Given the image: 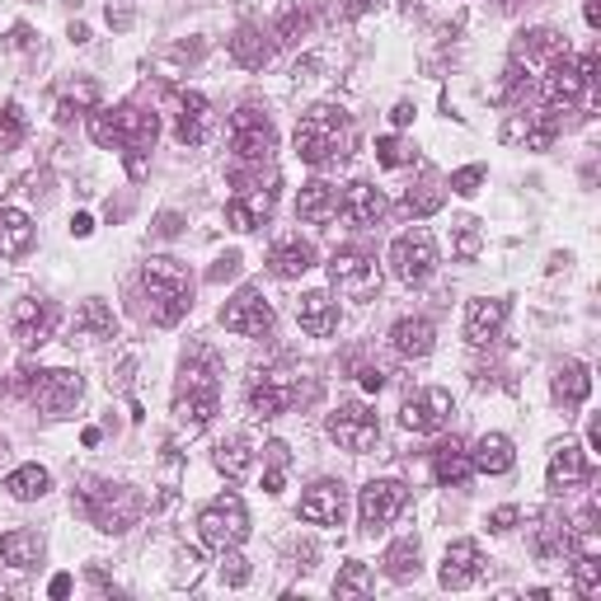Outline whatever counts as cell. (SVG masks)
<instances>
[{"label":"cell","mask_w":601,"mask_h":601,"mask_svg":"<svg viewBox=\"0 0 601 601\" xmlns=\"http://www.w3.org/2000/svg\"><path fill=\"white\" fill-rule=\"evenodd\" d=\"M292 146L310 169L339 165V161H347V151H353V122H347L339 104H315L310 114L296 122Z\"/></svg>","instance_id":"obj_1"},{"label":"cell","mask_w":601,"mask_h":601,"mask_svg":"<svg viewBox=\"0 0 601 601\" xmlns=\"http://www.w3.org/2000/svg\"><path fill=\"white\" fill-rule=\"evenodd\" d=\"M141 287H146L151 300V315L161 325H179L188 306H193V278L179 259H146L141 268Z\"/></svg>","instance_id":"obj_2"},{"label":"cell","mask_w":601,"mask_h":601,"mask_svg":"<svg viewBox=\"0 0 601 601\" xmlns=\"http://www.w3.org/2000/svg\"><path fill=\"white\" fill-rule=\"evenodd\" d=\"M90 132L104 151H151L155 137H161V122H155V114H146V108L122 104V108H108V114H94Z\"/></svg>","instance_id":"obj_3"},{"label":"cell","mask_w":601,"mask_h":601,"mask_svg":"<svg viewBox=\"0 0 601 601\" xmlns=\"http://www.w3.org/2000/svg\"><path fill=\"white\" fill-rule=\"evenodd\" d=\"M198 535H202V545L221 550V555H226V550H240L245 535H249V512H245L240 494L212 498L208 508L198 512Z\"/></svg>","instance_id":"obj_4"},{"label":"cell","mask_w":601,"mask_h":601,"mask_svg":"<svg viewBox=\"0 0 601 601\" xmlns=\"http://www.w3.org/2000/svg\"><path fill=\"white\" fill-rule=\"evenodd\" d=\"M221 409V390H216V376L208 367H184L179 376V394H174V419L184 423L188 433L208 428Z\"/></svg>","instance_id":"obj_5"},{"label":"cell","mask_w":601,"mask_h":601,"mask_svg":"<svg viewBox=\"0 0 601 601\" xmlns=\"http://www.w3.org/2000/svg\"><path fill=\"white\" fill-rule=\"evenodd\" d=\"M592 71H597V52H582V57L559 52V57L545 67V81H541L545 108H564V114H568V108L582 99V90L592 85Z\"/></svg>","instance_id":"obj_6"},{"label":"cell","mask_w":601,"mask_h":601,"mask_svg":"<svg viewBox=\"0 0 601 601\" xmlns=\"http://www.w3.org/2000/svg\"><path fill=\"white\" fill-rule=\"evenodd\" d=\"M231 151L240 155V161H249V165L273 161L278 132H273V118H268L259 104H240L231 114Z\"/></svg>","instance_id":"obj_7"},{"label":"cell","mask_w":601,"mask_h":601,"mask_svg":"<svg viewBox=\"0 0 601 601\" xmlns=\"http://www.w3.org/2000/svg\"><path fill=\"white\" fill-rule=\"evenodd\" d=\"M390 268H394V278H400V282H409V287H423V282L437 273V245H433V235L423 231V226L394 235Z\"/></svg>","instance_id":"obj_8"},{"label":"cell","mask_w":601,"mask_h":601,"mask_svg":"<svg viewBox=\"0 0 601 601\" xmlns=\"http://www.w3.org/2000/svg\"><path fill=\"white\" fill-rule=\"evenodd\" d=\"M20 390L34 400L43 414H67V409L81 400V376L75 372H20Z\"/></svg>","instance_id":"obj_9"},{"label":"cell","mask_w":601,"mask_h":601,"mask_svg":"<svg viewBox=\"0 0 601 601\" xmlns=\"http://www.w3.org/2000/svg\"><path fill=\"white\" fill-rule=\"evenodd\" d=\"M329 282H334L347 300H372L381 292V263L367 259L362 249H339V255L329 259Z\"/></svg>","instance_id":"obj_10"},{"label":"cell","mask_w":601,"mask_h":601,"mask_svg":"<svg viewBox=\"0 0 601 601\" xmlns=\"http://www.w3.org/2000/svg\"><path fill=\"white\" fill-rule=\"evenodd\" d=\"M296 372L287 367H273V372H255L249 376V390H245V400H249V414H259V419H278V414H287L292 400H296Z\"/></svg>","instance_id":"obj_11"},{"label":"cell","mask_w":601,"mask_h":601,"mask_svg":"<svg viewBox=\"0 0 601 601\" xmlns=\"http://www.w3.org/2000/svg\"><path fill=\"white\" fill-rule=\"evenodd\" d=\"M329 437L339 441L343 451H372L376 441H381V419L372 414L367 404H339L334 414H329Z\"/></svg>","instance_id":"obj_12"},{"label":"cell","mask_w":601,"mask_h":601,"mask_svg":"<svg viewBox=\"0 0 601 601\" xmlns=\"http://www.w3.org/2000/svg\"><path fill=\"white\" fill-rule=\"evenodd\" d=\"M404 508H409V488L400 480H372L357 494V517H362V527H367V531L390 527Z\"/></svg>","instance_id":"obj_13"},{"label":"cell","mask_w":601,"mask_h":601,"mask_svg":"<svg viewBox=\"0 0 601 601\" xmlns=\"http://www.w3.org/2000/svg\"><path fill=\"white\" fill-rule=\"evenodd\" d=\"M447 419H451V394L441 386L414 390L404 400V409H400V428L404 433H437V428H447Z\"/></svg>","instance_id":"obj_14"},{"label":"cell","mask_w":601,"mask_h":601,"mask_svg":"<svg viewBox=\"0 0 601 601\" xmlns=\"http://www.w3.org/2000/svg\"><path fill=\"white\" fill-rule=\"evenodd\" d=\"M278 208V184H245L226 202V221L235 231H259Z\"/></svg>","instance_id":"obj_15"},{"label":"cell","mask_w":601,"mask_h":601,"mask_svg":"<svg viewBox=\"0 0 601 601\" xmlns=\"http://www.w3.org/2000/svg\"><path fill=\"white\" fill-rule=\"evenodd\" d=\"M221 325H226L231 334L263 339V334H273V306H268V300H263L255 287H245L226 310H221Z\"/></svg>","instance_id":"obj_16"},{"label":"cell","mask_w":601,"mask_h":601,"mask_svg":"<svg viewBox=\"0 0 601 601\" xmlns=\"http://www.w3.org/2000/svg\"><path fill=\"white\" fill-rule=\"evenodd\" d=\"M90 517L99 531H128L141 517V498L132 488H94L90 494Z\"/></svg>","instance_id":"obj_17"},{"label":"cell","mask_w":601,"mask_h":601,"mask_svg":"<svg viewBox=\"0 0 601 601\" xmlns=\"http://www.w3.org/2000/svg\"><path fill=\"white\" fill-rule=\"evenodd\" d=\"M300 517L315 521V527H343L347 517V488L339 480H320L306 488V498H300Z\"/></svg>","instance_id":"obj_18"},{"label":"cell","mask_w":601,"mask_h":601,"mask_svg":"<svg viewBox=\"0 0 601 601\" xmlns=\"http://www.w3.org/2000/svg\"><path fill=\"white\" fill-rule=\"evenodd\" d=\"M480 574H484V555H480V545H474V541H451V545H447V555H441V568H437L441 588L461 592V588H470V582L480 578Z\"/></svg>","instance_id":"obj_19"},{"label":"cell","mask_w":601,"mask_h":601,"mask_svg":"<svg viewBox=\"0 0 601 601\" xmlns=\"http://www.w3.org/2000/svg\"><path fill=\"white\" fill-rule=\"evenodd\" d=\"M588 480H592L588 451L574 447V441H559V447L550 451V488H555V494H568V488H582Z\"/></svg>","instance_id":"obj_20"},{"label":"cell","mask_w":601,"mask_h":601,"mask_svg":"<svg viewBox=\"0 0 601 601\" xmlns=\"http://www.w3.org/2000/svg\"><path fill=\"white\" fill-rule=\"evenodd\" d=\"M52 329H57L52 300H20V306H14V339H20L24 347H43L47 339H52Z\"/></svg>","instance_id":"obj_21"},{"label":"cell","mask_w":601,"mask_h":601,"mask_svg":"<svg viewBox=\"0 0 601 601\" xmlns=\"http://www.w3.org/2000/svg\"><path fill=\"white\" fill-rule=\"evenodd\" d=\"M503 320H508V300H498V296L470 300V306H466V339H470L474 347L494 343L498 329H503Z\"/></svg>","instance_id":"obj_22"},{"label":"cell","mask_w":601,"mask_h":601,"mask_svg":"<svg viewBox=\"0 0 601 601\" xmlns=\"http://www.w3.org/2000/svg\"><path fill=\"white\" fill-rule=\"evenodd\" d=\"M339 212H343L347 221H353V226H376V221L386 216V198H381V188H376V184L357 179V184H347V188H343Z\"/></svg>","instance_id":"obj_23"},{"label":"cell","mask_w":601,"mask_h":601,"mask_svg":"<svg viewBox=\"0 0 601 601\" xmlns=\"http://www.w3.org/2000/svg\"><path fill=\"white\" fill-rule=\"evenodd\" d=\"M296 320L310 339H329L339 329V300L329 292H306L296 300Z\"/></svg>","instance_id":"obj_24"},{"label":"cell","mask_w":601,"mask_h":601,"mask_svg":"<svg viewBox=\"0 0 601 601\" xmlns=\"http://www.w3.org/2000/svg\"><path fill=\"white\" fill-rule=\"evenodd\" d=\"M296 216L310 221V226H329V221L339 216V188L325 184V179L300 184V193H296Z\"/></svg>","instance_id":"obj_25"},{"label":"cell","mask_w":601,"mask_h":601,"mask_svg":"<svg viewBox=\"0 0 601 601\" xmlns=\"http://www.w3.org/2000/svg\"><path fill=\"white\" fill-rule=\"evenodd\" d=\"M508 141H527V151H550L559 137V108H541V114L521 118V122H508Z\"/></svg>","instance_id":"obj_26"},{"label":"cell","mask_w":601,"mask_h":601,"mask_svg":"<svg viewBox=\"0 0 601 601\" xmlns=\"http://www.w3.org/2000/svg\"><path fill=\"white\" fill-rule=\"evenodd\" d=\"M315 268V245L300 240V235H292V240H278L273 255H268V273L273 278H300Z\"/></svg>","instance_id":"obj_27"},{"label":"cell","mask_w":601,"mask_h":601,"mask_svg":"<svg viewBox=\"0 0 601 601\" xmlns=\"http://www.w3.org/2000/svg\"><path fill=\"white\" fill-rule=\"evenodd\" d=\"M390 343H394V353L400 357H428L437 334H433V325L423 320V315H404V320H394Z\"/></svg>","instance_id":"obj_28"},{"label":"cell","mask_w":601,"mask_h":601,"mask_svg":"<svg viewBox=\"0 0 601 601\" xmlns=\"http://www.w3.org/2000/svg\"><path fill=\"white\" fill-rule=\"evenodd\" d=\"M34 249V221L20 208H0V259H20Z\"/></svg>","instance_id":"obj_29"},{"label":"cell","mask_w":601,"mask_h":601,"mask_svg":"<svg viewBox=\"0 0 601 601\" xmlns=\"http://www.w3.org/2000/svg\"><path fill=\"white\" fill-rule=\"evenodd\" d=\"M512 461H517L512 441L503 433H484L480 441H474V451H470V470H480V474H508Z\"/></svg>","instance_id":"obj_30"},{"label":"cell","mask_w":601,"mask_h":601,"mask_svg":"<svg viewBox=\"0 0 601 601\" xmlns=\"http://www.w3.org/2000/svg\"><path fill=\"white\" fill-rule=\"evenodd\" d=\"M433 480L441 488H461L470 480V451L461 447V441H441V447L433 451Z\"/></svg>","instance_id":"obj_31"},{"label":"cell","mask_w":601,"mask_h":601,"mask_svg":"<svg viewBox=\"0 0 601 601\" xmlns=\"http://www.w3.org/2000/svg\"><path fill=\"white\" fill-rule=\"evenodd\" d=\"M71 334L85 339V343H99V339L118 334V320H114V310H108L104 300H85V306L75 310V320H71Z\"/></svg>","instance_id":"obj_32"},{"label":"cell","mask_w":601,"mask_h":601,"mask_svg":"<svg viewBox=\"0 0 601 601\" xmlns=\"http://www.w3.org/2000/svg\"><path fill=\"white\" fill-rule=\"evenodd\" d=\"M179 141L184 146H202V137H208V99H202L198 90H188L179 99Z\"/></svg>","instance_id":"obj_33"},{"label":"cell","mask_w":601,"mask_h":601,"mask_svg":"<svg viewBox=\"0 0 601 601\" xmlns=\"http://www.w3.org/2000/svg\"><path fill=\"white\" fill-rule=\"evenodd\" d=\"M0 559L10 568H34L43 559V535L38 531H5L0 535Z\"/></svg>","instance_id":"obj_34"},{"label":"cell","mask_w":601,"mask_h":601,"mask_svg":"<svg viewBox=\"0 0 601 601\" xmlns=\"http://www.w3.org/2000/svg\"><path fill=\"white\" fill-rule=\"evenodd\" d=\"M555 400L559 404H582L588 400V390H592V372H588V362H564V367L555 372Z\"/></svg>","instance_id":"obj_35"},{"label":"cell","mask_w":601,"mask_h":601,"mask_svg":"<svg viewBox=\"0 0 601 601\" xmlns=\"http://www.w3.org/2000/svg\"><path fill=\"white\" fill-rule=\"evenodd\" d=\"M47 488H52V474H47L43 466H20V470H10V480H5V494L20 498V503L43 498Z\"/></svg>","instance_id":"obj_36"},{"label":"cell","mask_w":601,"mask_h":601,"mask_svg":"<svg viewBox=\"0 0 601 601\" xmlns=\"http://www.w3.org/2000/svg\"><path fill=\"white\" fill-rule=\"evenodd\" d=\"M386 574L394 578V582H409V578H419V541L414 535H404V541H394L390 550H386Z\"/></svg>","instance_id":"obj_37"},{"label":"cell","mask_w":601,"mask_h":601,"mask_svg":"<svg viewBox=\"0 0 601 601\" xmlns=\"http://www.w3.org/2000/svg\"><path fill=\"white\" fill-rule=\"evenodd\" d=\"M231 57L240 61V67H263V61L273 57V47L263 43L259 28H240V34L231 38Z\"/></svg>","instance_id":"obj_38"},{"label":"cell","mask_w":601,"mask_h":601,"mask_svg":"<svg viewBox=\"0 0 601 601\" xmlns=\"http://www.w3.org/2000/svg\"><path fill=\"white\" fill-rule=\"evenodd\" d=\"M249 456H255V451H249V441L231 437V441H221V447H216V470L226 474V480H240V474L249 470Z\"/></svg>","instance_id":"obj_39"},{"label":"cell","mask_w":601,"mask_h":601,"mask_svg":"<svg viewBox=\"0 0 601 601\" xmlns=\"http://www.w3.org/2000/svg\"><path fill=\"white\" fill-rule=\"evenodd\" d=\"M480 249H484V231H480V221L466 216V221H456V240H451V255L470 263V259H480Z\"/></svg>","instance_id":"obj_40"},{"label":"cell","mask_w":601,"mask_h":601,"mask_svg":"<svg viewBox=\"0 0 601 601\" xmlns=\"http://www.w3.org/2000/svg\"><path fill=\"white\" fill-rule=\"evenodd\" d=\"M94 104H99V85H94V81H81V85L67 94V99L57 104V122H71L75 114H90Z\"/></svg>","instance_id":"obj_41"},{"label":"cell","mask_w":601,"mask_h":601,"mask_svg":"<svg viewBox=\"0 0 601 601\" xmlns=\"http://www.w3.org/2000/svg\"><path fill=\"white\" fill-rule=\"evenodd\" d=\"M535 555H545V559L568 555V527H559V517L541 521V531H535Z\"/></svg>","instance_id":"obj_42"},{"label":"cell","mask_w":601,"mask_h":601,"mask_svg":"<svg viewBox=\"0 0 601 601\" xmlns=\"http://www.w3.org/2000/svg\"><path fill=\"white\" fill-rule=\"evenodd\" d=\"M574 588H578V597H597L601 592V559L597 555H574Z\"/></svg>","instance_id":"obj_43"},{"label":"cell","mask_w":601,"mask_h":601,"mask_svg":"<svg viewBox=\"0 0 601 601\" xmlns=\"http://www.w3.org/2000/svg\"><path fill=\"white\" fill-rule=\"evenodd\" d=\"M372 592V568L367 564H343V574L334 578V597H367Z\"/></svg>","instance_id":"obj_44"},{"label":"cell","mask_w":601,"mask_h":601,"mask_svg":"<svg viewBox=\"0 0 601 601\" xmlns=\"http://www.w3.org/2000/svg\"><path fill=\"white\" fill-rule=\"evenodd\" d=\"M400 208H404V216H433V212L441 208V188H433V184H419V188H409Z\"/></svg>","instance_id":"obj_45"},{"label":"cell","mask_w":601,"mask_h":601,"mask_svg":"<svg viewBox=\"0 0 601 601\" xmlns=\"http://www.w3.org/2000/svg\"><path fill=\"white\" fill-rule=\"evenodd\" d=\"M376 161H381L386 169H400V165L414 161V151H409L400 137H381V141H376Z\"/></svg>","instance_id":"obj_46"},{"label":"cell","mask_w":601,"mask_h":601,"mask_svg":"<svg viewBox=\"0 0 601 601\" xmlns=\"http://www.w3.org/2000/svg\"><path fill=\"white\" fill-rule=\"evenodd\" d=\"M24 141V114L20 104H5L0 108V146H20Z\"/></svg>","instance_id":"obj_47"},{"label":"cell","mask_w":601,"mask_h":601,"mask_svg":"<svg viewBox=\"0 0 601 601\" xmlns=\"http://www.w3.org/2000/svg\"><path fill=\"white\" fill-rule=\"evenodd\" d=\"M480 184H484V165H466V169L451 174V193H461V198H474Z\"/></svg>","instance_id":"obj_48"},{"label":"cell","mask_w":601,"mask_h":601,"mask_svg":"<svg viewBox=\"0 0 601 601\" xmlns=\"http://www.w3.org/2000/svg\"><path fill=\"white\" fill-rule=\"evenodd\" d=\"M221 578H226L231 588H245V582H249V564H245L240 555H231V550H226V559H221Z\"/></svg>","instance_id":"obj_49"},{"label":"cell","mask_w":601,"mask_h":601,"mask_svg":"<svg viewBox=\"0 0 601 601\" xmlns=\"http://www.w3.org/2000/svg\"><path fill=\"white\" fill-rule=\"evenodd\" d=\"M517 527V508H494V512H488V531H512Z\"/></svg>","instance_id":"obj_50"},{"label":"cell","mask_w":601,"mask_h":601,"mask_svg":"<svg viewBox=\"0 0 601 601\" xmlns=\"http://www.w3.org/2000/svg\"><path fill=\"white\" fill-rule=\"evenodd\" d=\"M357 381H362V390H372V394H376V390H386V372H381V367H362V372H357Z\"/></svg>","instance_id":"obj_51"},{"label":"cell","mask_w":601,"mask_h":601,"mask_svg":"<svg viewBox=\"0 0 601 601\" xmlns=\"http://www.w3.org/2000/svg\"><path fill=\"white\" fill-rule=\"evenodd\" d=\"M282 484H287V470H282V461H273V470L263 474V488L268 494H282Z\"/></svg>","instance_id":"obj_52"},{"label":"cell","mask_w":601,"mask_h":601,"mask_svg":"<svg viewBox=\"0 0 601 601\" xmlns=\"http://www.w3.org/2000/svg\"><path fill=\"white\" fill-rule=\"evenodd\" d=\"M390 122H394V128H409V122H414V104H394Z\"/></svg>","instance_id":"obj_53"},{"label":"cell","mask_w":601,"mask_h":601,"mask_svg":"<svg viewBox=\"0 0 601 601\" xmlns=\"http://www.w3.org/2000/svg\"><path fill=\"white\" fill-rule=\"evenodd\" d=\"M71 231H75V235H81V240H85V235L94 231V216H90V212H75V216H71Z\"/></svg>","instance_id":"obj_54"},{"label":"cell","mask_w":601,"mask_h":601,"mask_svg":"<svg viewBox=\"0 0 601 601\" xmlns=\"http://www.w3.org/2000/svg\"><path fill=\"white\" fill-rule=\"evenodd\" d=\"M47 592H52V597H67V592H71V578H67V574H57V578H52V588H47Z\"/></svg>","instance_id":"obj_55"},{"label":"cell","mask_w":601,"mask_h":601,"mask_svg":"<svg viewBox=\"0 0 601 601\" xmlns=\"http://www.w3.org/2000/svg\"><path fill=\"white\" fill-rule=\"evenodd\" d=\"M588 24H592V28L601 24V5H597V0H588Z\"/></svg>","instance_id":"obj_56"},{"label":"cell","mask_w":601,"mask_h":601,"mask_svg":"<svg viewBox=\"0 0 601 601\" xmlns=\"http://www.w3.org/2000/svg\"><path fill=\"white\" fill-rule=\"evenodd\" d=\"M0 456H5V437H0Z\"/></svg>","instance_id":"obj_57"}]
</instances>
